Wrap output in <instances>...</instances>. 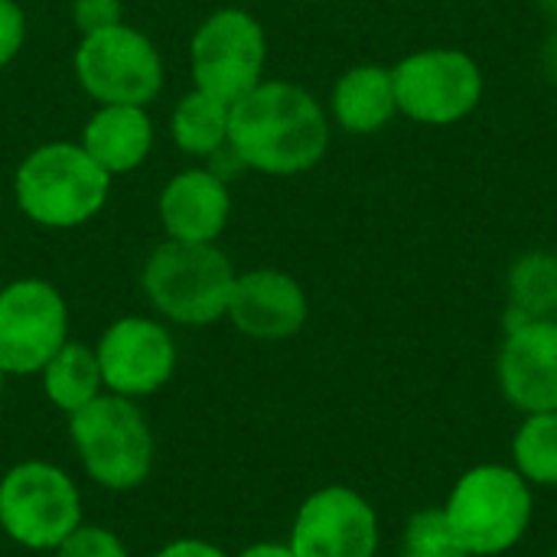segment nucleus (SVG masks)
Wrapping results in <instances>:
<instances>
[{"instance_id": "nucleus-26", "label": "nucleus", "mask_w": 557, "mask_h": 557, "mask_svg": "<svg viewBox=\"0 0 557 557\" xmlns=\"http://www.w3.org/2000/svg\"><path fill=\"white\" fill-rule=\"evenodd\" d=\"M150 557H232L225 555L219 545L206 542V539H176L170 545H163L160 552H153Z\"/></svg>"}, {"instance_id": "nucleus-11", "label": "nucleus", "mask_w": 557, "mask_h": 557, "mask_svg": "<svg viewBox=\"0 0 557 557\" xmlns=\"http://www.w3.org/2000/svg\"><path fill=\"white\" fill-rule=\"evenodd\" d=\"M287 545L294 557H375L382 545L379 512L352 486H323L300 503Z\"/></svg>"}, {"instance_id": "nucleus-25", "label": "nucleus", "mask_w": 557, "mask_h": 557, "mask_svg": "<svg viewBox=\"0 0 557 557\" xmlns=\"http://www.w3.org/2000/svg\"><path fill=\"white\" fill-rule=\"evenodd\" d=\"M72 23L82 36L124 23L121 0H72Z\"/></svg>"}, {"instance_id": "nucleus-27", "label": "nucleus", "mask_w": 557, "mask_h": 557, "mask_svg": "<svg viewBox=\"0 0 557 557\" xmlns=\"http://www.w3.org/2000/svg\"><path fill=\"white\" fill-rule=\"evenodd\" d=\"M235 557H294V552L287 542H258V545L242 548Z\"/></svg>"}, {"instance_id": "nucleus-22", "label": "nucleus", "mask_w": 557, "mask_h": 557, "mask_svg": "<svg viewBox=\"0 0 557 557\" xmlns=\"http://www.w3.org/2000/svg\"><path fill=\"white\" fill-rule=\"evenodd\" d=\"M398 557H470L463 545L454 539L444 509H418L401 535V552Z\"/></svg>"}, {"instance_id": "nucleus-23", "label": "nucleus", "mask_w": 557, "mask_h": 557, "mask_svg": "<svg viewBox=\"0 0 557 557\" xmlns=\"http://www.w3.org/2000/svg\"><path fill=\"white\" fill-rule=\"evenodd\" d=\"M55 557H131L121 535H114L104 525H78L59 548Z\"/></svg>"}, {"instance_id": "nucleus-13", "label": "nucleus", "mask_w": 557, "mask_h": 557, "mask_svg": "<svg viewBox=\"0 0 557 557\" xmlns=\"http://www.w3.org/2000/svg\"><path fill=\"white\" fill-rule=\"evenodd\" d=\"M496 382L522 414L557 411V320H506Z\"/></svg>"}, {"instance_id": "nucleus-19", "label": "nucleus", "mask_w": 557, "mask_h": 557, "mask_svg": "<svg viewBox=\"0 0 557 557\" xmlns=\"http://www.w3.org/2000/svg\"><path fill=\"white\" fill-rule=\"evenodd\" d=\"M509 310L506 320H557V258L555 251H525L506 274Z\"/></svg>"}, {"instance_id": "nucleus-8", "label": "nucleus", "mask_w": 557, "mask_h": 557, "mask_svg": "<svg viewBox=\"0 0 557 557\" xmlns=\"http://www.w3.org/2000/svg\"><path fill=\"white\" fill-rule=\"evenodd\" d=\"M268 36L255 13L242 7H222L209 13L189 42L193 85L225 104L245 98L264 82Z\"/></svg>"}, {"instance_id": "nucleus-20", "label": "nucleus", "mask_w": 557, "mask_h": 557, "mask_svg": "<svg viewBox=\"0 0 557 557\" xmlns=\"http://www.w3.org/2000/svg\"><path fill=\"white\" fill-rule=\"evenodd\" d=\"M228 108L225 101L193 88L173 104L170 114V137L183 153L209 157L228 147Z\"/></svg>"}, {"instance_id": "nucleus-16", "label": "nucleus", "mask_w": 557, "mask_h": 557, "mask_svg": "<svg viewBox=\"0 0 557 557\" xmlns=\"http://www.w3.org/2000/svg\"><path fill=\"white\" fill-rule=\"evenodd\" d=\"M326 114L339 131L352 137H369L385 131L398 114L392 69L375 62L346 69L330 91Z\"/></svg>"}, {"instance_id": "nucleus-10", "label": "nucleus", "mask_w": 557, "mask_h": 557, "mask_svg": "<svg viewBox=\"0 0 557 557\" xmlns=\"http://www.w3.org/2000/svg\"><path fill=\"white\" fill-rule=\"evenodd\" d=\"M69 343V307L59 287L42 277H20L0 290V369L39 375Z\"/></svg>"}, {"instance_id": "nucleus-31", "label": "nucleus", "mask_w": 557, "mask_h": 557, "mask_svg": "<svg viewBox=\"0 0 557 557\" xmlns=\"http://www.w3.org/2000/svg\"><path fill=\"white\" fill-rule=\"evenodd\" d=\"M552 557H557V552H555V555H552Z\"/></svg>"}, {"instance_id": "nucleus-7", "label": "nucleus", "mask_w": 557, "mask_h": 557, "mask_svg": "<svg viewBox=\"0 0 557 557\" xmlns=\"http://www.w3.org/2000/svg\"><path fill=\"white\" fill-rule=\"evenodd\" d=\"M398 114L424 127L467 121L486 95L483 65L457 46H428L392 65Z\"/></svg>"}, {"instance_id": "nucleus-6", "label": "nucleus", "mask_w": 557, "mask_h": 557, "mask_svg": "<svg viewBox=\"0 0 557 557\" xmlns=\"http://www.w3.org/2000/svg\"><path fill=\"white\" fill-rule=\"evenodd\" d=\"M82 525L75 480L46 460H23L0 476V529L26 552H55Z\"/></svg>"}, {"instance_id": "nucleus-4", "label": "nucleus", "mask_w": 557, "mask_h": 557, "mask_svg": "<svg viewBox=\"0 0 557 557\" xmlns=\"http://www.w3.org/2000/svg\"><path fill=\"white\" fill-rule=\"evenodd\" d=\"M441 509L467 555L499 557L529 535L535 490L509 463H480L454 483Z\"/></svg>"}, {"instance_id": "nucleus-5", "label": "nucleus", "mask_w": 557, "mask_h": 557, "mask_svg": "<svg viewBox=\"0 0 557 557\" xmlns=\"http://www.w3.org/2000/svg\"><path fill=\"white\" fill-rule=\"evenodd\" d=\"M235 264L209 242H160L140 274L147 304L176 326H209L225 320L235 290Z\"/></svg>"}, {"instance_id": "nucleus-18", "label": "nucleus", "mask_w": 557, "mask_h": 557, "mask_svg": "<svg viewBox=\"0 0 557 557\" xmlns=\"http://www.w3.org/2000/svg\"><path fill=\"white\" fill-rule=\"evenodd\" d=\"M42 395L49 405H55L65 418L95 401L104 392L101 366L91 346L69 339L39 372Z\"/></svg>"}, {"instance_id": "nucleus-2", "label": "nucleus", "mask_w": 557, "mask_h": 557, "mask_svg": "<svg viewBox=\"0 0 557 557\" xmlns=\"http://www.w3.org/2000/svg\"><path fill=\"white\" fill-rule=\"evenodd\" d=\"M108 196L111 173L72 140L29 150L13 173L16 209L42 228H78L108 206Z\"/></svg>"}, {"instance_id": "nucleus-15", "label": "nucleus", "mask_w": 557, "mask_h": 557, "mask_svg": "<svg viewBox=\"0 0 557 557\" xmlns=\"http://www.w3.org/2000/svg\"><path fill=\"white\" fill-rule=\"evenodd\" d=\"M160 225L173 242H215L232 215L228 183L215 170L189 166L166 180L157 199Z\"/></svg>"}, {"instance_id": "nucleus-9", "label": "nucleus", "mask_w": 557, "mask_h": 557, "mask_svg": "<svg viewBox=\"0 0 557 557\" xmlns=\"http://www.w3.org/2000/svg\"><path fill=\"white\" fill-rule=\"evenodd\" d=\"M75 82L98 104H150L163 88V55L140 29L117 23L78 39Z\"/></svg>"}, {"instance_id": "nucleus-3", "label": "nucleus", "mask_w": 557, "mask_h": 557, "mask_svg": "<svg viewBox=\"0 0 557 557\" xmlns=\"http://www.w3.org/2000/svg\"><path fill=\"white\" fill-rule=\"evenodd\" d=\"M69 441L85 476L108 493H131L153 473L157 437L134 398L101 392L69 414Z\"/></svg>"}, {"instance_id": "nucleus-29", "label": "nucleus", "mask_w": 557, "mask_h": 557, "mask_svg": "<svg viewBox=\"0 0 557 557\" xmlns=\"http://www.w3.org/2000/svg\"><path fill=\"white\" fill-rule=\"evenodd\" d=\"M3 392H7V372L0 369V405H3Z\"/></svg>"}, {"instance_id": "nucleus-17", "label": "nucleus", "mask_w": 557, "mask_h": 557, "mask_svg": "<svg viewBox=\"0 0 557 557\" xmlns=\"http://www.w3.org/2000/svg\"><path fill=\"white\" fill-rule=\"evenodd\" d=\"M82 147L111 176L131 173L153 150V121L144 104H101L82 131Z\"/></svg>"}, {"instance_id": "nucleus-1", "label": "nucleus", "mask_w": 557, "mask_h": 557, "mask_svg": "<svg viewBox=\"0 0 557 557\" xmlns=\"http://www.w3.org/2000/svg\"><path fill=\"white\" fill-rule=\"evenodd\" d=\"M333 137L326 108L297 82L264 78L228 108V150L235 163L264 176L313 170Z\"/></svg>"}, {"instance_id": "nucleus-14", "label": "nucleus", "mask_w": 557, "mask_h": 557, "mask_svg": "<svg viewBox=\"0 0 557 557\" xmlns=\"http://www.w3.org/2000/svg\"><path fill=\"white\" fill-rule=\"evenodd\" d=\"M310 300L304 284L277 268H255L235 277L225 320L248 339L281 343L307 326Z\"/></svg>"}, {"instance_id": "nucleus-12", "label": "nucleus", "mask_w": 557, "mask_h": 557, "mask_svg": "<svg viewBox=\"0 0 557 557\" xmlns=\"http://www.w3.org/2000/svg\"><path fill=\"white\" fill-rule=\"evenodd\" d=\"M104 392L124 398L157 395L176 372V339L153 317L114 320L95 346Z\"/></svg>"}, {"instance_id": "nucleus-30", "label": "nucleus", "mask_w": 557, "mask_h": 557, "mask_svg": "<svg viewBox=\"0 0 557 557\" xmlns=\"http://www.w3.org/2000/svg\"><path fill=\"white\" fill-rule=\"evenodd\" d=\"M555 258H557V245H555Z\"/></svg>"}, {"instance_id": "nucleus-28", "label": "nucleus", "mask_w": 557, "mask_h": 557, "mask_svg": "<svg viewBox=\"0 0 557 557\" xmlns=\"http://www.w3.org/2000/svg\"><path fill=\"white\" fill-rule=\"evenodd\" d=\"M548 65H552V72L557 75V33H555V39L548 42Z\"/></svg>"}, {"instance_id": "nucleus-21", "label": "nucleus", "mask_w": 557, "mask_h": 557, "mask_svg": "<svg viewBox=\"0 0 557 557\" xmlns=\"http://www.w3.org/2000/svg\"><path fill=\"white\" fill-rule=\"evenodd\" d=\"M512 467L532 490L557 486V411L525 414L512 437Z\"/></svg>"}, {"instance_id": "nucleus-24", "label": "nucleus", "mask_w": 557, "mask_h": 557, "mask_svg": "<svg viewBox=\"0 0 557 557\" xmlns=\"http://www.w3.org/2000/svg\"><path fill=\"white\" fill-rule=\"evenodd\" d=\"M26 42V13L16 0H0V72L20 55Z\"/></svg>"}]
</instances>
